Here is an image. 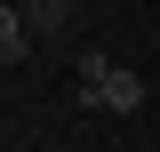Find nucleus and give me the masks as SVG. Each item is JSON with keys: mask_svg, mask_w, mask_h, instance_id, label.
Wrapping results in <instances>:
<instances>
[{"mask_svg": "<svg viewBox=\"0 0 160 152\" xmlns=\"http://www.w3.org/2000/svg\"><path fill=\"white\" fill-rule=\"evenodd\" d=\"M24 24H32V40H40V32H64V24H72V0H32Z\"/></svg>", "mask_w": 160, "mask_h": 152, "instance_id": "obj_3", "label": "nucleus"}, {"mask_svg": "<svg viewBox=\"0 0 160 152\" xmlns=\"http://www.w3.org/2000/svg\"><path fill=\"white\" fill-rule=\"evenodd\" d=\"M24 8H32V0H24Z\"/></svg>", "mask_w": 160, "mask_h": 152, "instance_id": "obj_5", "label": "nucleus"}, {"mask_svg": "<svg viewBox=\"0 0 160 152\" xmlns=\"http://www.w3.org/2000/svg\"><path fill=\"white\" fill-rule=\"evenodd\" d=\"M104 72H112V56H104V48H80V72H72V88H80V80H104Z\"/></svg>", "mask_w": 160, "mask_h": 152, "instance_id": "obj_4", "label": "nucleus"}, {"mask_svg": "<svg viewBox=\"0 0 160 152\" xmlns=\"http://www.w3.org/2000/svg\"><path fill=\"white\" fill-rule=\"evenodd\" d=\"M80 112H144V72L112 64L104 80H80Z\"/></svg>", "mask_w": 160, "mask_h": 152, "instance_id": "obj_1", "label": "nucleus"}, {"mask_svg": "<svg viewBox=\"0 0 160 152\" xmlns=\"http://www.w3.org/2000/svg\"><path fill=\"white\" fill-rule=\"evenodd\" d=\"M0 64L16 72V64H32V24H24V0H8L0 8Z\"/></svg>", "mask_w": 160, "mask_h": 152, "instance_id": "obj_2", "label": "nucleus"}]
</instances>
